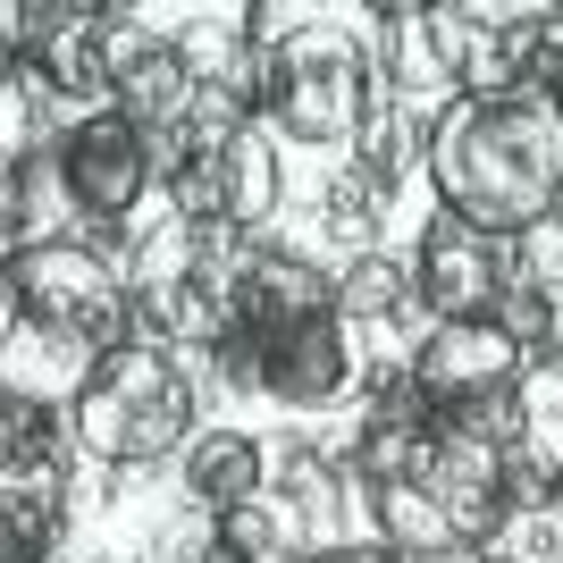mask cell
I'll list each match as a JSON object with an SVG mask.
<instances>
[{"mask_svg":"<svg viewBox=\"0 0 563 563\" xmlns=\"http://www.w3.org/2000/svg\"><path fill=\"white\" fill-rule=\"evenodd\" d=\"M514 93H539V101L563 110V0H539V18H530V59H521Z\"/></svg>","mask_w":563,"mask_h":563,"instance_id":"22","label":"cell"},{"mask_svg":"<svg viewBox=\"0 0 563 563\" xmlns=\"http://www.w3.org/2000/svg\"><path fill=\"white\" fill-rule=\"evenodd\" d=\"M211 161H219V228L228 235H261L269 219H278V135L261 126V118H235V126H219L211 143Z\"/></svg>","mask_w":563,"mask_h":563,"instance_id":"12","label":"cell"},{"mask_svg":"<svg viewBox=\"0 0 563 563\" xmlns=\"http://www.w3.org/2000/svg\"><path fill=\"white\" fill-rule=\"evenodd\" d=\"M211 563H295L286 514L269 505V496H253V505H228V514H211Z\"/></svg>","mask_w":563,"mask_h":563,"instance_id":"20","label":"cell"},{"mask_svg":"<svg viewBox=\"0 0 563 563\" xmlns=\"http://www.w3.org/2000/svg\"><path fill=\"white\" fill-rule=\"evenodd\" d=\"M362 387H371V353L345 311H320L303 329H286L278 345H261V396H278L286 412H329Z\"/></svg>","mask_w":563,"mask_h":563,"instance_id":"8","label":"cell"},{"mask_svg":"<svg viewBox=\"0 0 563 563\" xmlns=\"http://www.w3.org/2000/svg\"><path fill=\"white\" fill-rule=\"evenodd\" d=\"M421 177L438 211L521 244L563 219V110L539 93H454L429 118Z\"/></svg>","mask_w":563,"mask_h":563,"instance_id":"1","label":"cell"},{"mask_svg":"<svg viewBox=\"0 0 563 563\" xmlns=\"http://www.w3.org/2000/svg\"><path fill=\"white\" fill-rule=\"evenodd\" d=\"M76 471L68 412H34V404L0 396V496H59Z\"/></svg>","mask_w":563,"mask_h":563,"instance_id":"15","label":"cell"},{"mask_svg":"<svg viewBox=\"0 0 563 563\" xmlns=\"http://www.w3.org/2000/svg\"><path fill=\"white\" fill-rule=\"evenodd\" d=\"M371 521H378V547H396L404 563H471V539L454 530V514L421 488V479L371 488Z\"/></svg>","mask_w":563,"mask_h":563,"instance_id":"17","label":"cell"},{"mask_svg":"<svg viewBox=\"0 0 563 563\" xmlns=\"http://www.w3.org/2000/svg\"><path fill=\"white\" fill-rule=\"evenodd\" d=\"M34 244V219H25V152L0 143V269Z\"/></svg>","mask_w":563,"mask_h":563,"instance_id":"23","label":"cell"},{"mask_svg":"<svg viewBox=\"0 0 563 563\" xmlns=\"http://www.w3.org/2000/svg\"><path fill=\"white\" fill-rule=\"evenodd\" d=\"M101 68H110V110L135 118L143 135H168L194 110V76L177 59V34H152L135 9H101Z\"/></svg>","mask_w":563,"mask_h":563,"instance_id":"9","label":"cell"},{"mask_svg":"<svg viewBox=\"0 0 563 563\" xmlns=\"http://www.w3.org/2000/svg\"><path fill=\"white\" fill-rule=\"evenodd\" d=\"M345 463H329L320 446H286L269 454V505L286 514V539H295V555H320V547H336V505H345Z\"/></svg>","mask_w":563,"mask_h":563,"instance_id":"13","label":"cell"},{"mask_svg":"<svg viewBox=\"0 0 563 563\" xmlns=\"http://www.w3.org/2000/svg\"><path fill=\"white\" fill-rule=\"evenodd\" d=\"M244 34H253V51H261L253 118L269 135L303 143V152L353 143L371 126V110L387 101L378 51H371V9L345 18V9H278V0H253V9H244Z\"/></svg>","mask_w":563,"mask_h":563,"instance_id":"2","label":"cell"},{"mask_svg":"<svg viewBox=\"0 0 563 563\" xmlns=\"http://www.w3.org/2000/svg\"><path fill=\"white\" fill-rule=\"evenodd\" d=\"M51 168H59V194H68V211L85 228H126L143 211V194L161 186L152 177V135L118 110H85L51 143Z\"/></svg>","mask_w":563,"mask_h":563,"instance_id":"6","label":"cell"},{"mask_svg":"<svg viewBox=\"0 0 563 563\" xmlns=\"http://www.w3.org/2000/svg\"><path fill=\"white\" fill-rule=\"evenodd\" d=\"M177 479H186V505H194V514L253 505V496H269V446L244 438V429H194L186 454H177Z\"/></svg>","mask_w":563,"mask_h":563,"instance_id":"14","label":"cell"},{"mask_svg":"<svg viewBox=\"0 0 563 563\" xmlns=\"http://www.w3.org/2000/svg\"><path fill=\"white\" fill-rule=\"evenodd\" d=\"M336 311H345L353 329H404L412 311H421V295H412V261L396 253H362L336 269Z\"/></svg>","mask_w":563,"mask_h":563,"instance_id":"18","label":"cell"},{"mask_svg":"<svg viewBox=\"0 0 563 563\" xmlns=\"http://www.w3.org/2000/svg\"><path fill=\"white\" fill-rule=\"evenodd\" d=\"M93 362H101V345L51 329V320H18L9 345H0V396H9V404H34V412H68V404L85 396Z\"/></svg>","mask_w":563,"mask_h":563,"instance_id":"11","label":"cell"},{"mask_svg":"<svg viewBox=\"0 0 563 563\" xmlns=\"http://www.w3.org/2000/svg\"><path fill=\"white\" fill-rule=\"evenodd\" d=\"M202 362L219 371V387H235V396H261V345L235 329V320L211 336V345H202Z\"/></svg>","mask_w":563,"mask_h":563,"instance_id":"24","label":"cell"},{"mask_svg":"<svg viewBox=\"0 0 563 563\" xmlns=\"http://www.w3.org/2000/svg\"><path fill=\"white\" fill-rule=\"evenodd\" d=\"M295 563H404L396 547H378V539H336V547H320V555H295Z\"/></svg>","mask_w":563,"mask_h":563,"instance_id":"25","label":"cell"},{"mask_svg":"<svg viewBox=\"0 0 563 563\" xmlns=\"http://www.w3.org/2000/svg\"><path fill=\"white\" fill-rule=\"evenodd\" d=\"M371 51H378V85L412 110H446L471 85V25L463 9H429V0H387L371 9Z\"/></svg>","mask_w":563,"mask_h":563,"instance_id":"7","label":"cell"},{"mask_svg":"<svg viewBox=\"0 0 563 563\" xmlns=\"http://www.w3.org/2000/svg\"><path fill=\"white\" fill-rule=\"evenodd\" d=\"M9 286H18L25 320H51V329L85 336V345H126L135 336V286L110 253H93L85 235H34L18 261H9Z\"/></svg>","mask_w":563,"mask_h":563,"instance_id":"4","label":"cell"},{"mask_svg":"<svg viewBox=\"0 0 563 563\" xmlns=\"http://www.w3.org/2000/svg\"><path fill=\"white\" fill-rule=\"evenodd\" d=\"M521 336L505 320H429L404 378H412V396L438 412V421H488L514 404V378H521Z\"/></svg>","mask_w":563,"mask_h":563,"instance_id":"5","label":"cell"},{"mask_svg":"<svg viewBox=\"0 0 563 563\" xmlns=\"http://www.w3.org/2000/svg\"><path fill=\"white\" fill-rule=\"evenodd\" d=\"M505 421H514V463L547 488L555 463H563V353H530V362H521Z\"/></svg>","mask_w":563,"mask_h":563,"instance_id":"16","label":"cell"},{"mask_svg":"<svg viewBox=\"0 0 563 563\" xmlns=\"http://www.w3.org/2000/svg\"><path fill=\"white\" fill-rule=\"evenodd\" d=\"M68 496H0V563H59Z\"/></svg>","mask_w":563,"mask_h":563,"instance_id":"21","label":"cell"},{"mask_svg":"<svg viewBox=\"0 0 563 563\" xmlns=\"http://www.w3.org/2000/svg\"><path fill=\"white\" fill-rule=\"evenodd\" d=\"M9 76H18V59H9V43H0V85H9Z\"/></svg>","mask_w":563,"mask_h":563,"instance_id":"27","label":"cell"},{"mask_svg":"<svg viewBox=\"0 0 563 563\" xmlns=\"http://www.w3.org/2000/svg\"><path fill=\"white\" fill-rule=\"evenodd\" d=\"M387 177H371V168L353 161L345 177H329V194H320V235L329 244H345V261L378 253V219H387Z\"/></svg>","mask_w":563,"mask_h":563,"instance_id":"19","label":"cell"},{"mask_svg":"<svg viewBox=\"0 0 563 563\" xmlns=\"http://www.w3.org/2000/svg\"><path fill=\"white\" fill-rule=\"evenodd\" d=\"M514 278V244L463 228V219L429 211L421 253H412V295L429 303V320H496V295Z\"/></svg>","mask_w":563,"mask_h":563,"instance_id":"10","label":"cell"},{"mask_svg":"<svg viewBox=\"0 0 563 563\" xmlns=\"http://www.w3.org/2000/svg\"><path fill=\"white\" fill-rule=\"evenodd\" d=\"M186 438H194V378L168 345H143V336L101 353L85 396L68 404V446L118 479L186 454Z\"/></svg>","mask_w":563,"mask_h":563,"instance_id":"3","label":"cell"},{"mask_svg":"<svg viewBox=\"0 0 563 563\" xmlns=\"http://www.w3.org/2000/svg\"><path fill=\"white\" fill-rule=\"evenodd\" d=\"M25 320V303H18V286H9V269H0V345H9V329Z\"/></svg>","mask_w":563,"mask_h":563,"instance_id":"26","label":"cell"}]
</instances>
